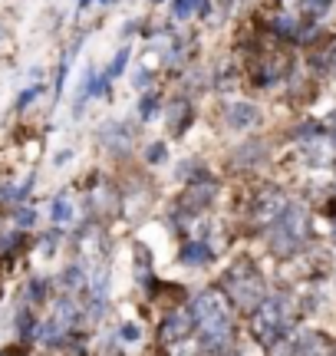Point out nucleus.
Wrapping results in <instances>:
<instances>
[{
	"label": "nucleus",
	"mask_w": 336,
	"mask_h": 356,
	"mask_svg": "<svg viewBox=\"0 0 336 356\" xmlns=\"http://www.w3.org/2000/svg\"><path fill=\"white\" fill-rule=\"evenodd\" d=\"M145 159H149L152 165H156V162H162V159H165V142H156V145H149Z\"/></svg>",
	"instance_id": "4be33fe9"
},
{
	"label": "nucleus",
	"mask_w": 336,
	"mask_h": 356,
	"mask_svg": "<svg viewBox=\"0 0 336 356\" xmlns=\"http://www.w3.org/2000/svg\"><path fill=\"white\" fill-rule=\"evenodd\" d=\"M63 284L66 287H86V270L83 267H69L63 274Z\"/></svg>",
	"instance_id": "dca6fc26"
},
{
	"label": "nucleus",
	"mask_w": 336,
	"mask_h": 356,
	"mask_svg": "<svg viewBox=\"0 0 336 356\" xmlns=\"http://www.w3.org/2000/svg\"><path fill=\"white\" fill-rule=\"evenodd\" d=\"M126 63H129V47H122V50L116 53V60L109 63V70H106V73H109V76H112V79H116V76H122V70H126Z\"/></svg>",
	"instance_id": "2eb2a0df"
},
{
	"label": "nucleus",
	"mask_w": 336,
	"mask_h": 356,
	"mask_svg": "<svg viewBox=\"0 0 336 356\" xmlns=\"http://www.w3.org/2000/svg\"><path fill=\"white\" fill-rule=\"evenodd\" d=\"M90 3H92V0H79V7H90Z\"/></svg>",
	"instance_id": "393cba45"
},
{
	"label": "nucleus",
	"mask_w": 336,
	"mask_h": 356,
	"mask_svg": "<svg viewBox=\"0 0 336 356\" xmlns=\"http://www.w3.org/2000/svg\"><path fill=\"white\" fill-rule=\"evenodd\" d=\"M290 73V56L284 53H274V56H264L258 70V86H274Z\"/></svg>",
	"instance_id": "0eeeda50"
},
{
	"label": "nucleus",
	"mask_w": 336,
	"mask_h": 356,
	"mask_svg": "<svg viewBox=\"0 0 336 356\" xmlns=\"http://www.w3.org/2000/svg\"><path fill=\"white\" fill-rule=\"evenodd\" d=\"M194 327H198V323H194L192 310H175V314H168L165 323H162V340H165V343H178L185 337H192Z\"/></svg>",
	"instance_id": "423d86ee"
},
{
	"label": "nucleus",
	"mask_w": 336,
	"mask_h": 356,
	"mask_svg": "<svg viewBox=\"0 0 336 356\" xmlns=\"http://www.w3.org/2000/svg\"><path fill=\"white\" fill-rule=\"evenodd\" d=\"M0 356H10V353H0Z\"/></svg>",
	"instance_id": "bb28decb"
},
{
	"label": "nucleus",
	"mask_w": 336,
	"mask_h": 356,
	"mask_svg": "<svg viewBox=\"0 0 336 356\" xmlns=\"http://www.w3.org/2000/svg\"><path fill=\"white\" fill-rule=\"evenodd\" d=\"M33 225H37V211L20 208V211H17V228H33Z\"/></svg>",
	"instance_id": "aec40b11"
},
{
	"label": "nucleus",
	"mask_w": 336,
	"mask_h": 356,
	"mask_svg": "<svg viewBox=\"0 0 336 356\" xmlns=\"http://www.w3.org/2000/svg\"><path fill=\"white\" fill-rule=\"evenodd\" d=\"M224 287H228V293H231L234 304L244 307V310L260 307V300L267 297V293H264V277H260V270H254V264H251L247 257L228 267V274H224Z\"/></svg>",
	"instance_id": "20e7f679"
},
{
	"label": "nucleus",
	"mask_w": 336,
	"mask_h": 356,
	"mask_svg": "<svg viewBox=\"0 0 336 356\" xmlns=\"http://www.w3.org/2000/svg\"><path fill=\"white\" fill-rule=\"evenodd\" d=\"M99 3H106V0H99Z\"/></svg>",
	"instance_id": "c85d7f7f"
},
{
	"label": "nucleus",
	"mask_w": 336,
	"mask_h": 356,
	"mask_svg": "<svg viewBox=\"0 0 336 356\" xmlns=\"http://www.w3.org/2000/svg\"><path fill=\"white\" fill-rule=\"evenodd\" d=\"M307 234H310V218L300 204H287V211L280 215V221L274 225L271 231V251L277 257H290L297 254L300 248L307 244Z\"/></svg>",
	"instance_id": "7ed1b4c3"
},
{
	"label": "nucleus",
	"mask_w": 336,
	"mask_h": 356,
	"mask_svg": "<svg viewBox=\"0 0 336 356\" xmlns=\"http://www.w3.org/2000/svg\"><path fill=\"white\" fill-rule=\"evenodd\" d=\"M297 350L300 356H333L336 353V343L320 330H307L303 337L297 340Z\"/></svg>",
	"instance_id": "6e6552de"
},
{
	"label": "nucleus",
	"mask_w": 336,
	"mask_h": 356,
	"mask_svg": "<svg viewBox=\"0 0 336 356\" xmlns=\"http://www.w3.org/2000/svg\"><path fill=\"white\" fill-rule=\"evenodd\" d=\"M326 70H330V73L336 76V43H333V50L326 53Z\"/></svg>",
	"instance_id": "5701e85b"
},
{
	"label": "nucleus",
	"mask_w": 336,
	"mask_h": 356,
	"mask_svg": "<svg viewBox=\"0 0 336 356\" xmlns=\"http://www.w3.org/2000/svg\"><path fill=\"white\" fill-rule=\"evenodd\" d=\"M158 109V99H156V92H145L142 96V106H139V113H142V119H152Z\"/></svg>",
	"instance_id": "f3484780"
},
{
	"label": "nucleus",
	"mask_w": 336,
	"mask_h": 356,
	"mask_svg": "<svg viewBox=\"0 0 336 356\" xmlns=\"http://www.w3.org/2000/svg\"><path fill=\"white\" fill-rule=\"evenodd\" d=\"M99 136H103V142L109 145V149H112V152H126V149L132 145V139H129V132H126V126H119V122L106 126Z\"/></svg>",
	"instance_id": "9d476101"
},
{
	"label": "nucleus",
	"mask_w": 336,
	"mask_h": 356,
	"mask_svg": "<svg viewBox=\"0 0 336 356\" xmlns=\"http://www.w3.org/2000/svg\"><path fill=\"white\" fill-rule=\"evenodd\" d=\"M69 218H73V204H69V198L60 195V198L53 202V221H56V225H66Z\"/></svg>",
	"instance_id": "f8f14e48"
},
{
	"label": "nucleus",
	"mask_w": 336,
	"mask_h": 356,
	"mask_svg": "<svg viewBox=\"0 0 336 356\" xmlns=\"http://www.w3.org/2000/svg\"><path fill=\"white\" fill-rule=\"evenodd\" d=\"M175 7H171V13H175V20H188L192 13H198V3L201 0H171Z\"/></svg>",
	"instance_id": "ddd939ff"
},
{
	"label": "nucleus",
	"mask_w": 336,
	"mask_h": 356,
	"mask_svg": "<svg viewBox=\"0 0 336 356\" xmlns=\"http://www.w3.org/2000/svg\"><path fill=\"white\" fill-rule=\"evenodd\" d=\"M152 3H162V0H152Z\"/></svg>",
	"instance_id": "a878e982"
},
{
	"label": "nucleus",
	"mask_w": 336,
	"mask_h": 356,
	"mask_svg": "<svg viewBox=\"0 0 336 356\" xmlns=\"http://www.w3.org/2000/svg\"><path fill=\"white\" fill-rule=\"evenodd\" d=\"M287 198L280 188H260L258 195H254V208H251V218H254V225L258 228H274L277 221H280V215L287 211Z\"/></svg>",
	"instance_id": "39448f33"
},
{
	"label": "nucleus",
	"mask_w": 336,
	"mask_h": 356,
	"mask_svg": "<svg viewBox=\"0 0 336 356\" xmlns=\"http://www.w3.org/2000/svg\"><path fill=\"white\" fill-rule=\"evenodd\" d=\"M224 119H228V126L231 129H247L260 119V109L254 106V102H231V106L224 109Z\"/></svg>",
	"instance_id": "1a4fd4ad"
},
{
	"label": "nucleus",
	"mask_w": 336,
	"mask_h": 356,
	"mask_svg": "<svg viewBox=\"0 0 336 356\" xmlns=\"http://www.w3.org/2000/svg\"><path fill=\"white\" fill-rule=\"evenodd\" d=\"M224 3H231V0H224Z\"/></svg>",
	"instance_id": "cd10ccee"
},
{
	"label": "nucleus",
	"mask_w": 336,
	"mask_h": 356,
	"mask_svg": "<svg viewBox=\"0 0 336 356\" xmlns=\"http://www.w3.org/2000/svg\"><path fill=\"white\" fill-rule=\"evenodd\" d=\"M122 340H139V327H122Z\"/></svg>",
	"instance_id": "b1692460"
},
{
	"label": "nucleus",
	"mask_w": 336,
	"mask_h": 356,
	"mask_svg": "<svg viewBox=\"0 0 336 356\" xmlns=\"http://www.w3.org/2000/svg\"><path fill=\"white\" fill-rule=\"evenodd\" d=\"M290 320H294L290 300L284 293H271L260 300V307L251 310V330L264 346H277L284 340V333L290 330Z\"/></svg>",
	"instance_id": "f03ea898"
},
{
	"label": "nucleus",
	"mask_w": 336,
	"mask_h": 356,
	"mask_svg": "<svg viewBox=\"0 0 336 356\" xmlns=\"http://www.w3.org/2000/svg\"><path fill=\"white\" fill-rule=\"evenodd\" d=\"M40 92H43V86H40V83H37V86H30V89H24V92H20V99H17V109H26V106L37 99Z\"/></svg>",
	"instance_id": "6ab92c4d"
},
{
	"label": "nucleus",
	"mask_w": 336,
	"mask_h": 356,
	"mask_svg": "<svg viewBox=\"0 0 336 356\" xmlns=\"http://www.w3.org/2000/svg\"><path fill=\"white\" fill-rule=\"evenodd\" d=\"M330 3H333V0H307V13H310V17H324V13L330 10Z\"/></svg>",
	"instance_id": "412c9836"
},
{
	"label": "nucleus",
	"mask_w": 336,
	"mask_h": 356,
	"mask_svg": "<svg viewBox=\"0 0 336 356\" xmlns=\"http://www.w3.org/2000/svg\"><path fill=\"white\" fill-rule=\"evenodd\" d=\"M43 293H47V280H30V287H26V297H30L33 304H40V300H43Z\"/></svg>",
	"instance_id": "a211bd4d"
},
{
	"label": "nucleus",
	"mask_w": 336,
	"mask_h": 356,
	"mask_svg": "<svg viewBox=\"0 0 336 356\" xmlns=\"http://www.w3.org/2000/svg\"><path fill=\"white\" fill-rule=\"evenodd\" d=\"M181 261H188V264H201V261H211V248H208L205 241L185 244V251H181Z\"/></svg>",
	"instance_id": "9b49d317"
},
{
	"label": "nucleus",
	"mask_w": 336,
	"mask_h": 356,
	"mask_svg": "<svg viewBox=\"0 0 336 356\" xmlns=\"http://www.w3.org/2000/svg\"><path fill=\"white\" fill-rule=\"evenodd\" d=\"M192 314H194V323L201 330V343L211 350V353H224L231 346V337H234V307H231V297H224L221 291H201L194 297L192 304Z\"/></svg>",
	"instance_id": "f257e3e1"
},
{
	"label": "nucleus",
	"mask_w": 336,
	"mask_h": 356,
	"mask_svg": "<svg viewBox=\"0 0 336 356\" xmlns=\"http://www.w3.org/2000/svg\"><path fill=\"white\" fill-rule=\"evenodd\" d=\"M17 330H20V337H24V340L37 337V327H33V317H30V310H20V314H17Z\"/></svg>",
	"instance_id": "4468645a"
}]
</instances>
